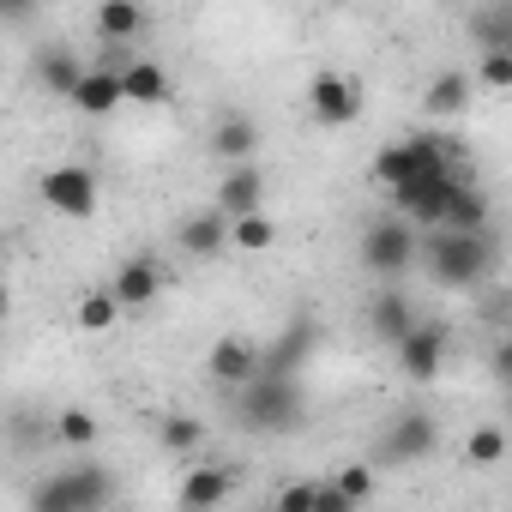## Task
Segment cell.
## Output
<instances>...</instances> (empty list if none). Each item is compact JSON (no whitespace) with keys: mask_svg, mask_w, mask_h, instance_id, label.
<instances>
[{"mask_svg":"<svg viewBox=\"0 0 512 512\" xmlns=\"http://www.w3.org/2000/svg\"><path fill=\"white\" fill-rule=\"evenodd\" d=\"M229 247H235V253H272V247H278V223H272V211L260 205V211L229 217Z\"/></svg>","mask_w":512,"mask_h":512,"instance_id":"cell-25","label":"cell"},{"mask_svg":"<svg viewBox=\"0 0 512 512\" xmlns=\"http://www.w3.org/2000/svg\"><path fill=\"white\" fill-rule=\"evenodd\" d=\"M157 446L169 452V458H193L199 446H205V422L199 416H157Z\"/></svg>","mask_w":512,"mask_h":512,"instance_id":"cell-27","label":"cell"},{"mask_svg":"<svg viewBox=\"0 0 512 512\" xmlns=\"http://www.w3.org/2000/svg\"><path fill=\"white\" fill-rule=\"evenodd\" d=\"M43 13V0H0V25H31Z\"/></svg>","mask_w":512,"mask_h":512,"instance_id":"cell-35","label":"cell"},{"mask_svg":"<svg viewBox=\"0 0 512 512\" xmlns=\"http://www.w3.org/2000/svg\"><path fill=\"white\" fill-rule=\"evenodd\" d=\"M512 19H506V7H488V13H470V37L482 43V49H512Z\"/></svg>","mask_w":512,"mask_h":512,"instance_id":"cell-31","label":"cell"},{"mask_svg":"<svg viewBox=\"0 0 512 512\" xmlns=\"http://www.w3.org/2000/svg\"><path fill=\"white\" fill-rule=\"evenodd\" d=\"M434 446H440V416H434V410H398V416L386 422L374 458H380L386 470H404V464H428Z\"/></svg>","mask_w":512,"mask_h":512,"instance_id":"cell-6","label":"cell"},{"mask_svg":"<svg viewBox=\"0 0 512 512\" xmlns=\"http://www.w3.org/2000/svg\"><path fill=\"white\" fill-rule=\"evenodd\" d=\"M452 181H458V175H410V181L386 187V199H392V211H398V217H410L416 229H434V223L446 217Z\"/></svg>","mask_w":512,"mask_h":512,"instance_id":"cell-10","label":"cell"},{"mask_svg":"<svg viewBox=\"0 0 512 512\" xmlns=\"http://www.w3.org/2000/svg\"><path fill=\"white\" fill-rule=\"evenodd\" d=\"M205 374H211L223 392H235L241 380H253V374H260V344H253V338H241V332L217 338V344L205 350Z\"/></svg>","mask_w":512,"mask_h":512,"instance_id":"cell-17","label":"cell"},{"mask_svg":"<svg viewBox=\"0 0 512 512\" xmlns=\"http://www.w3.org/2000/svg\"><path fill=\"white\" fill-rule=\"evenodd\" d=\"M464 464H476V470H494V464H506V428H500V422H482V428H470V434H464Z\"/></svg>","mask_w":512,"mask_h":512,"instance_id":"cell-29","label":"cell"},{"mask_svg":"<svg viewBox=\"0 0 512 512\" xmlns=\"http://www.w3.org/2000/svg\"><path fill=\"white\" fill-rule=\"evenodd\" d=\"M67 103H73L79 115H91V121H103V115H115V109H121V79H115L109 67H85V73L73 79V91H67Z\"/></svg>","mask_w":512,"mask_h":512,"instance_id":"cell-23","label":"cell"},{"mask_svg":"<svg viewBox=\"0 0 512 512\" xmlns=\"http://www.w3.org/2000/svg\"><path fill=\"white\" fill-rule=\"evenodd\" d=\"M362 320H368V332H374L380 344H398V338L416 326V302H410L398 284H386V290H380V296L362 308Z\"/></svg>","mask_w":512,"mask_h":512,"instance_id":"cell-22","label":"cell"},{"mask_svg":"<svg viewBox=\"0 0 512 512\" xmlns=\"http://www.w3.org/2000/svg\"><path fill=\"white\" fill-rule=\"evenodd\" d=\"M362 109H368V97H362V85L350 73H314L308 79V115H314V127H326V133L356 127Z\"/></svg>","mask_w":512,"mask_h":512,"instance_id":"cell-8","label":"cell"},{"mask_svg":"<svg viewBox=\"0 0 512 512\" xmlns=\"http://www.w3.org/2000/svg\"><path fill=\"white\" fill-rule=\"evenodd\" d=\"M398 350V374L410 380V386H434L440 374H446V350H452V332L440 326V320H422L416 314V326L392 344Z\"/></svg>","mask_w":512,"mask_h":512,"instance_id":"cell-7","label":"cell"},{"mask_svg":"<svg viewBox=\"0 0 512 512\" xmlns=\"http://www.w3.org/2000/svg\"><path fill=\"white\" fill-rule=\"evenodd\" d=\"M416 260L440 290L476 296L500 278V241H494V229H422Z\"/></svg>","mask_w":512,"mask_h":512,"instance_id":"cell-1","label":"cell"},{"mask_svg":"<svg viewBox=\"0 0 512 512\" xmlns=\"http://www.w3.org/2000/svg\"><path fill=\"white\" fill-rule=\"evenodd\" d=\"M229 422L241 434H260V440H284L308 422V386L302 374H253L229 392Z\"/></svg>","mask_w":512,"mask_h":512,"instance_id":"cell-2","label":"cell"},{"mask_svg":"<svg viewBox=\"0 0 512 512\" xmlns=\"http://www.w3.org/2000/svg\"><path fill=\"white\" fill-rule=\"evenodd\" d=\"M482 91H512V49H482L476 73H470Z\"/></svg>","mask_w":512,"mask_h":512,"instance_id":"cell-32","label":"cell"},{"mask_svg":"<svg viewBox=\"0 0 512 512\" xmlns=\"http://www.w3.org/2000/svg\"><path fill=\"white\" fill-rule=\"evenodd\" d=\"M163 284H169V266L157 253H127L115 266V278H109V296L121 302V314H133V308H151L163 296Z\"/></svg>","mask_w":512,"mask_h":512,"instance_id":"cell-11","label":"cell"},{"mask_svg":"<svg viewBox=\"0 0 512 512\" xmlns=\"http://www.w3.org/2000/svg\"><path fill=\"white\" fill-rule=\"evenodd\" d=\"M97 434H103V422H97L85 404L55 410V446H67V452H91V446H97Z\"/></svg>","mask_w":512,"mask_h":512,"instance_id":"cell-28","label":"cell"},{"mask_svg":"<svg viewBox=\"0 0 512 512\" xmlns=\"http://www.w3.org/2000/svg\"><path fill=\"white\" fill-rule=\"evenodd\" d=\"M205 145H211L217 163H247L253 151H260V127H253V115H241V109H223V115L211 121Z\"/></svg>","mask_w":512,"mask_h":512,"instance_id":"cell-20","label":"cell"},{"mask_svg":"<svg viewBox=\"0 0 512 512\" xmlns=\"http://www.w3.org/2000/svg\"><path fill=\"white\" fill-rule=\"evenodd\" d=\"M91 31H97V43H139V37H151V7L145 0H97Z\"/></svg>","mask_w":512,"mask_h":512,"instance_id":"cell-19","label":"cell"},{"mask_svg":"<svg viewBox=\"0 0 512 512\" xmlns=\"http://www.w3.org/2000/svg\"><path fill=\"white\" fill-rule=\"evenodd\" d=\"M0 440H7L19 458H31V452L55 446V416H43V410H7V422H0Z\"/></svg>","mask_w":512,"mask_h":512,"instance_id":"cell-24","label":"cell"},{"mask_svg":"<svg viewBox=\"0 0 512 512\" xmlns=\"http://www.w3.org/2000/svg\"><path fill=\"white\" fill-rule=\"evenodd\" d=\"M211 205L223 211V217H241V211H260L266 205V169L260 163H223V175H217V193H211Z\"/></svg>","mask_w":512,"mask_h":512,"instance_id":"cell-14","label":"cell"},{"mask_svg":"<svg viewBox=\"0 0 512 512\" xmlns=\"http://www.w3.org/2000/svg\"><path fill=\"white\" fill-rule=\"evenodd\" d=\"M476 103V79L464 67H440L428 85H422V115L428 121H464Z\"/></svg>","mask_w":512,"mask_h":512,"instance_id":"cell-15","label":"cell"},{"mask_svg":"<svg viewBox=\"0 0 512 512\" xmlns=\"http://www.w3.org/2000/svg\"><path fill=\"white\" fill-rule=\"evenodd\" d=\"M115 494H121V476L79 452L73 464H61L55 476H43L31 488V506L37 512H103V506H115Z\"/></svg>","mask_w":512,"mask_h":512,"instance_id":"cell-3","label":"cell"},{"mask_svg":"<svg viewBox=\"0 0 512 512\" xmlns=\"http://www.w3.org/2000/svg\"><path fill=\"white\" fill-rule=\"evenodd\" d=\"M79 73H85V61H79V49H73V43H61V37L37 43V49H31V61H25V79H31L37 91H49V97H67Z\"/></svg>","mask_w":512,"mask_h":512,"instance_id":"cell-12","label":"cell"},{"mask_svg":"<svg viewBox=\"0 0 512 512\" xmlns=\"http://www.w3.org/2000/svg\"><path fill=\"white\" fill-rule=\"evenodd\" d=\"M13 314V290H7V278H0V320Z\"/></svg>","mask_w":512,"mask_h":512,"instance_id":"cell-36","label":"cell"},{"mask_svg":"<svg viewBox=\"0 0 512 512\" xmlns=\"http://www.w3.org/2000/svg\"><path fill=\"white\" fill-rule=\"evenodd\" d=\"M416 241H422V229L410 223V217H398V211H386V217H368V229H362V272L368 278H380V284H398L410 266H416Z\"/></svg>","mask_w":512,"mask_h":512,"instance_id":"cell-4","label":"cell"},{"mask_svg":"<svg viewBox=\"0 0 512 512\" xmlns=\"http://www.w3.org/2000/svg\"><path fill=\"white\" fill-rule=\"evenodd\" d=\"M235 488H241V470L235 464H187V476L175 482V506L205 512V506L235 500Z\"/></svg>","mask_w":512,"mask_h":512,"instance_id":"cell-13","label":"cell"},{"mask_svg":"<svg viewBox=\"0 0 512 512\" xmlns=\"http://www.w3.org/2000/svg\"><path fill=\"white\" fill-rule=\"evenodd\" d=\"M332 482H338V494H344L350 506H368V500L380 494V476H374L368 464H338V470H332Z\"/></svg>","mask_w":512,"mask_h":512,"instance_id":"cell-30","label":"cell"},{"mask_svg":"<svg viewBox=\"0 0 512 512\" xmlns=\"http://www.w3.org/2000/svg\"><path fill=\"white\" fill-rule=\"evenodd\" d=\"M37 199L55 217H67V223H91L97 205H103V187H97V169L91 163H55V169L37 175Z\"/></svg>","mask_w":512,"mask_h":512,"instance_id":"cell-5","label":"cell"},{"mask_svg":"<svg viewBox=\"0 0 512 512\" xmlns=\"http://www.w3.org/2000/svg\"><path fill=\"white\" fill-rule=\"evenodd\" d=\"M0 253H7V235H0Z\"/></svg>","mask_w":512,"mask_h":512,"instance_id":"cell-38","label":"cell"},{"mask_svg":"<svg viewBox=\"0 0 512 512\" xmlns=\"http://www.w3.org/2000/svg\"><path fill=\"white\" fill-rule=\"evenodd\" d=\"M314 512H356L344 494H338V482L326 476V482H314Z\"/></svg>","mask_w":512,"mask_h":512,"instance_id":"cell-34","label":"cell"},{"mask_svg":"<svg viewBox=\"0 0 512 512\" xmlns=\"http://www.w3.org/2000/svg\"><path fill=\"white\" fill-rule=\"evenodd\" d=\"M320 356V320L314 314H290L272 344H260V374H308V362Z\"/></svg>","mask_w":512,"mask_h":512,"instance_id":"cell-9","label":"cell"},{"mask_svg":"<svg viewBox=\"0 0 512 512\" xmlns=\"http://www.w3.org/2000/svg\"><path fill=\"white\" fill-rule=\"evenodd\" d=\"M272 506H278V512H314V482H290V488H278Z\"/></svg>","mask_w":512,"mask_h":512,"instance_id":"cell-33","label":"cell"},{"mask_svg":"<svg viewBox=\"0 0 512 512\" xmlns=\"http://www.w3.org/2000/svg\"><path fill=\"white\" fill-rule=\"evenodd\" d=\"M175 247L187 253V260H217V253L229 247V217L217 205H199V211L175 217Z\"/></svg>","mask_w":512,"mask_h":512,"instance_id":"cell-16","label":"cell"},{"mask_svg":"<svg viewBox=\"0 0 512 512\" xmlns=\"http://www.w3.org/2000/svg\"><path fill=\"white\" fill-rule=\"evenodd\" d=\"M434 229H494V199L482 193L476 175H458L452 181V199H446V217Z\"/></svg>","mask_w":512,"mask_h":512,"instance_id":"cell-21","label":"cell"},{"mask_svg":"<svg viewBox=\"0 0 512 512\" xmlns=\"http://www.w3.org/2000/svg\"><path fill=\"white\" fill-rule=\"evenodd\" d=\"M115 79H121V103H139V109H157V103H169V97H175L169 67H163V61H151V55H127V67H121Z\"/></svg>","mask_w":512,"mask_h":512,"instance_id":"cell-18","label":"cell"},{"mask_svg":"<svg viewBox=\"0 0 512 512\" xmlns=\"http://www.w3.org/2000/svg\"><path fill=\"white\" fill-rule=\"evenodd\" d=\"M440 7H464V0H440Z\"/></svg>","mask_w":512,"mask_h":512,"instance_id":"cell-37","label":"cell"},{"mask_svg":"<svg viewBox=\"0 0 512 512\" xmlns=\"http://www.w3.org/2000/svg\"><path fill=\"white\" fill-rule=\"evenodd\" d=\"M115 320H121V302L109 296V284L103 290H79V302H73V326L79 332L103 338V332H115Z\"/></svg>","mask_w":512,"mask_h":512,"instance_id":"cell-26","label":"cell"}]
</instances>
